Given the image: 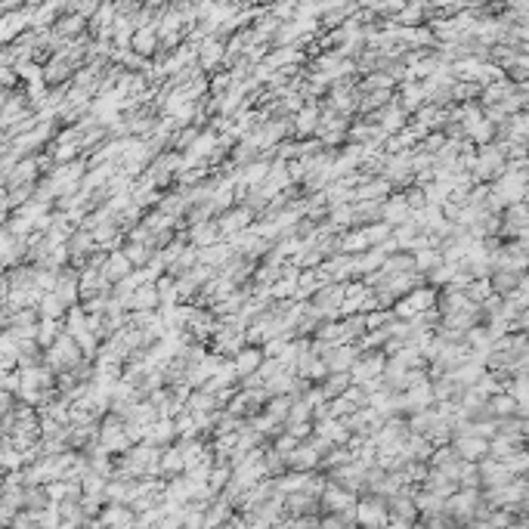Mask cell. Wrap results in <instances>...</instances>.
Here are the masks:
<instances>
[{"instance_id": "6da1fadb", "label": "cell", "mask_w": 529, "mask_h": 529, "mask_svg": "<svg viewBox=\"0 0 529 529\" xmlns=\"http://www.w3.org/2000/svg\"><path fill=\"white\" fill-rule=\"evenodd\" d=\"M356 520L366 529H384V520H387V510L381 501H362L359 510H356Z\"/></svg>"}, {"instance_id": "7a4b0ae2", "label": "cell", "mask_w": 529, "mask_h": 529, "mask_svg": "<svg viewBox=\"0 0 529 529\" xmlns=\"http://www.w3.org/2000/svg\"><path fill=\"white\" fill-rule=\"evenodd\" d=\"M257 362H260V356H254V353H251V356H248V353H245V356L238 359V366H241V368H254Z\"/></svg>"}]
</instances>
